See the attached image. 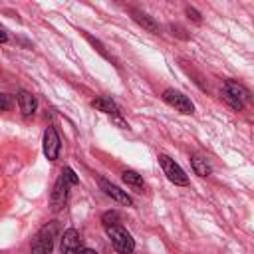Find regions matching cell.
<instances>
[{"instance_id":"obj_12","label":"cell","mask_w":254,"mask_h":254,"mask_svg":"<svg viewBox=\"0 0 254 254\" xmlns=\"http://www.w3.org/2000/svg\"><path fill=\"white\" fill-rule=\"evenodd\" d=\"M91 107H95L97 111L109 113V115H119V107H117V103H115L111 97H107V95H99V97H95V99L91 101Z\"/></svg>"},{"instance_id":"obj_11","label":"cell","mask_w":254,"mask_h":254,"mask_svg":"<svg viewBox=\"0 0 254 254\" xmlns=\"http://www.w3.org/2000/svg\"><path fill=\"white\" fill-rule=\"evenodd\" d=\"M131 18H133L143 30H147V32H151V34H159V24H157L149 14H145V12H141V10H131Z\"/></svg>"},{"instance_id":"obj_16","label":"cell","mask_w":254,"mask_h":254,"mask_svg":"<svg viewBox=\"0 0 254 254\" xmlns=\"http://www.w3.org/2000/svg\"><path fill=\"white\" fill-rule=\"evenodd\" d=\"M185 12H187V16H189V18H190L192 22H196V24H200V22H202L200 14H198V12H196V10L192 8V6H187V8H185Z\"/></svg>"},{"instance_id":"obj_7","label":"cell","mask_w":254,"mask_h":254,"mask_svg":"<svg viewBox=\"0 0 254 254\" xmlns=\"http://www.w3.org/2000/svg\"><path fill=\"white\" fill-rule=\"evenodd\" d=\"M60 250H62V254H81L83 252V242H81V236L75 228H67L62 234Z\"/></svg>"},{"instance_id":"obj_19","label":"cell","mask_w":254,"mask_h":254,"mask_svg":"<svg viewBox=\"0 0 254 254\" xmlns=\"http://www.w3.org/2000/svg\"><path fill=\"white\" fill-rule=\"evenodd\" d=\"M0 42H2V44H6V42H8V36H6V32H2V34H0Z\"/></svg>"},{"instance_id":"obj_6","label":"cell","mask_w":254,"mask_h":254,"mask_svg":"<svg viewBox=\"0 0 254 254\" xmlns=\"http://www.w3.org/2000/svg\"><path fill=\"white\" fill-rule=\"evenodd\" d=\"M163 99H165V103H169L171 107H175L177 111H181V113H185V115H190L192 111H194V105H192V101L185 95V93H181V91H177V89H165L163 91Z\"/></svg>"},{"instance_id":"obj_4","label":"cell","mask_w":254,"mask_h":254,"mask_svg":"<svg viewBox=\"0 0 254 254\" xmlns=\"http://www.w3.org/2000/svg\"><path fill=\"white\" fill-rule=\"evenodd\" d=\"M105 230H107V236H109L111 244H113L121 254H131V252L135 250V240L131 238V234H129L121 224H117V226H107Z\"/></svg>"},{"instance_id":"obj_18","label":"cell","mask_w":254,"mask_h":254,"mask_svg":"<svg viewBox=\"0 0 254 254\" xmlns=\"http://www.w3.org/2000/svg\"><path fill=\"white\" fill-rule=\"evenodd\" d=\"M0 101H2V111H6V109H8V105H10L8 95H6V93H2V95H0Z\"/></svg>"},{"instance_id":"obj_13","label":"cell","mask_w":254,"mask_h":254,"mask_svg":"<svg viewBox=\"0 0 254 254\" xmlns=\"http://www.w3.org/2000/svg\"><path fill=\"white\" fill-rule=\"evenodd\" d=\"M121 179H123V183L125 185H129V187H133L135 190H143L145 189V183H143V177L139 175V173H135V171H123V175H121Z\"/></svg>"},{"instance_id":"obj_20","label":"cell","mask_w":254,"mask_h":254,"mask_svg":"<svg viewBox=\"0 0 254 254\" xmlns=\"http://www.w3.org/2000/svg\"><path fill=\"white\" fill-rule=\"evenodd\" d=\"M81 254H97V252H95V250H89V248H83Z\"/></svg>"},{"instance_id":"obj_3","label":"cell","mask_w":254,"mask_h":254,"mask_svg":"<svg viewBox=\"0 0 254 254\" xmlns=\"http://www.w3.org/2000/svg\"><path fill=\"white\" fill-rule=\"evenodd\" d=\"M56 232H58V224L56 222H50V224L42 226V230L32 240V254H52Z\"/></svg>"},{"instance_id":"obj_14","label":"cell","mask_w":254,"mask_h":254,"mask_svg":"<svg viewBox=\"0 0 254 254\" xmlns=\"http://www.w3.org/2000/svg\"><path fill=\"white\" fill-rule=\"evenodd\" d=\"M190 163H192V169H194V173H196L198 177H208L210 171H212L210 165H208V161H206L204 157H200V155H192Z\"/></svg>"},{"instance_id":"obj_8","label":"cell","mask_w":254,"mask_h":254,"mask_svg":"<svg viewBox=\"0 0 254 254\" xmlns=\"http://www.w3.org/2000/svg\"><path fill=\"white\" fill-rule=\"evenodd\" d=\"M60 149H62V141H60V135L54 127H48L44 131V155L48 161H56L58 155H60Z\"/></svg>"},{"instance_id":"obj_2","label":"cell","mask_w":254,"mask_h":254,"mask_svg":"<svg viewBox=\"0 0 254 254\" xmlns=\"http://www.w3.org/2000/svg\"><path fill=\"white\" fill-rule=\"evenodd\" d=\"M222 97L226 99V103H228L232 109L240 111V109L244 107V103L250 99V91H248L242 83H238V81H234V79H228V81L224 83Z\"/></svg>"},{"instance_id":"obj_15","label":"cell","mask_w":254,"mask_h":254,"mask_svg":"<svg viewBox=\"0 0 254 254\" xmlns=\"http://www.w3.org/2000/svg\"><path fill=\"white\" fill-rule=\"evenodd\" d=\"M101 220H103L105 228H107V226H117V224H119V214H117L115 210H109V212H105V214L101 216Z\"/></svg>"},{"instance_id":"obj_5","label":"cell","mask_w":254,"mask_h":254,"mask_svg":"<svg viewBox=\"0 0 254 254\" xmlns=\"http://www.w3.org/2000/svg\"><path fill=\"white\" fill-rule=\"evenodd\" d=\"M159 163H161L163 173L167 175V179H169L173 185H179V187L189 185V177H187V173L181 169L179 163H175V159H171L169 155H159Z\"/></svg>"},{"instance_id":"obj_1","label":"cell","mask_w":254,"mask_h":254,"mask_svg":"<svg viewBox=\"0 0 254 254\" xmlns=\"http://www.w3.org/2000/svg\"><path fill=\"white\" fill-rule=\"evenodd\" d=\"M77 183H79V179H77V175L73 173V169L65 167V169L62 171L60 179L56 181L54 190H52V210L58 212V210L64 208V204H65V200H67V189H69L71 185H77Z\"/></svg>"},{"instance_id":"obj_9","label":"cell","mask_w":254,"mask_h":254,"mask_svg":"<svg viewBox=\"0 0 254 254\" xmlns=\"http://www.w3.org/2000/svg\"><path fill=\"white\" fill-rule=\"evenodd\" d=\"M99 187H101V190H103L107 196H111V198L117 200L119 204H125V206H131V204H133L131 196H129L125 190H121L117 185H113V183H109V181H105V179H99Z\"/></svg>"},{"instance_id":"obj_17","label":"cell","mask_w":254,"mask_h":254,"mask_svg":"<svg viewBox=\"0 0 254 254\" xmlns=\"http://www.w3.org/2000/svg\"><path fill=\"white\" fill-rule=\"evenodd\" d=\"M171 30H173V34H177V36H179V38H185V40H187V38H189V36H187V34H183V32H185V30H183V28H181V26H175V24H173V26H171Z\"/></svg>"},{"instance_id":"obj_10","label":"cell","mask_w":254,"mask_h":254,"mask_svg":"<svg viewBox=\"0 0 254 254\" xmlns=\"http://www.w3.org/2000/svg\"><path fill=\"white\" fill-rule=\"evenodd\" d=\"M18 103H20V111H22V115H24V117H30V115H34V113H36L38 101H36V97H34L30 91L22 89V91L18 93Z\"/></svg>"}]
</instances>
